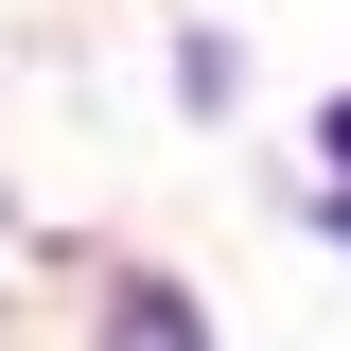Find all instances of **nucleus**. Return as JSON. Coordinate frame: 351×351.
Returning <instances> with one entry per match:
<instances>
[{
    "label": "nucleus",
    "mask_w": 351,
    "mask_h": 351,
    "mask_svg": "<svg viewBox=\"0 0 351 351\" xmlns=\"http://www.w3.org/2000/svg\"><path fill=\"white\" fill-rule=\"evenodd\" d=\"M334 141H351V106H334Z\"/></svg>",
    "instance_id": "1"
}]
</instances>
